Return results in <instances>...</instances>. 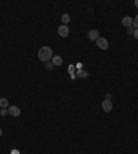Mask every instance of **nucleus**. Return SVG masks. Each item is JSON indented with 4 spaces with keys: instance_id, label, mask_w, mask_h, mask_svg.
<instances>
[{
    "instance_id": "1",
    "label": "nucleus",
    "mask_w": 138,
    "mask_h": 154,
    "mask_svg": "<svg viewBox=\"0 0 138 154\" xmlns=\"http://www.w3.org/2000/svg\"><path fill=\"white\" fill-rule=\"evenodd\" d=\"M37 58L43 61V62H47L50 59L53 58V50L47 46H44V47L39 48V51H37Z\"/></svg>"
},
{
    "instance_id": "2",
    "label": "nucleus",
    "mask_w": 138,
    "mask_h": 154,
    "mask_svg": "<svg viewBox=\"0 0 138 154\" xmlns=\"http://www.w3.org/2000/svg\"><path fill=\"white\" fill-rule=\"evenodd\" d=\"M95 43H97V46H98V48H101V50H104V51H105V50H108V47H109L108 40H106L105 37H101V36L97 39Z\"/></svg>"
},
{
    "instance_id": "3",
    "label": "nucleus",
    "mask_w": 138,
    "mask_h": 154,
    "mask_svg": "<svg viewBox=\"0 0 138 154\" xmlns=\"http://www.w3.org/2000/svg\"><path fill=\"white\" fill-rule=\"evenodd\" d=\"M58 35L61 36V37H68V36H69L68 25H59V26H58Z\"/></svg>"
},
{
    "instance_id": "4",
    "label": "nucleus",
    "mask_w": 138,
    "mask_h": 154,
    "mask_svg": "<svg viewBox=\"0 0 138 154\" xmlns=\"http://www.w3.org/2000/svg\"><path fill=\"white\" fill-rule=\"evenodd\" d=\"M102 110L105 113H109L113 109V103H112V101H109V99H105V101H102Z\"/></svg>"
},
{
    "instance_id": "5",
    "label": "nucleus",
    "mask_w": 138,
    "mask_h": 154,
    "mask_svg": "<svg viewBox=\"0 0 138 154\" xmlns=\"http://www.w3.org/2000/svg\"><path fill=\"white\" fill-rule=\"evenodd\" d=\"M8 114H11L13 117H18L21 114V110L18 106H8Z\"/></svg>"
},
{
    "instance_id": "6",
    "label": "nucleus",
    "mask_w": 138,
    "mask_h": 154,
    "mask_svg": "<svg viewBox=\"0 0 138 154\" xmlns=\"http://www.w3.org/2000/svg\"><path fill=\"white\" fill-rule=\"evenodd\" d=\"M87 36H89V39H90V40L95 41L97 39L100 37V32H98L97 29H91L90 32H89V35H87Z\"/></svg>"
},
{
    "instance_id": "7",
    "label": "nucleus",
    "mask_w": 138,
    "mask_h": 154,
    "mask_svg": "<svg viewBox=\"0 0 138 154\" xmlns=\"http://www.w3.org/2000/svg\"><path fill=\"white\" fill-rule=\"evenodd\" d=\"M51 62H53L54 66H61L62 62H64V59L61 58L59 55H53V58H51Z\"/></svg>"
},
{
    "instance_id": "8",
    "label": "nucleus",
    "mask_w": 138,
    "mask_h": 154,
    "mask_svg": "<svg viewBox=\"0 0 138 154\" xmlns=\"http://www.w3.org/2000/svg\"><path fill=\"white\" fill-rule=\"evenodd\" d=\"M122 23H123V26H126V28H130V26H133V18L131 17H124L122 19Z\"/></svg>"
},
{
    "instance_id": "9",
    "label": "nucleus",
    "mask_w": 138,
    "mask_h": 154,
    "mask_svg": "<svg viewBox=\"0 0 138 154\" xmlns=\"http://www.w3.org/2000/svg\"><path fill=\"white\" fill-rule=\"evenodd\" d=\"M0 107L1 109H7L8 107V101L6 98H0Z\"/></svg>"
},
{
    "instance_id": "10",
    "label": "nucleus",
    "mask_w": 138,
    "mask_h": 154,
    "mask_svg": "<svg viewBox=\"0 0 138 154\" xmlns=\"http://www.w3.org/2000/svg\"><path fill=\"white\" fill-rule=\"evenodd\" d=\"M69 21H70V15H69V14H64V15H62V18H61L62 25H66Z\"/></svg>"
},
{
    "instance_id": "11",
    "label": "nucleus",
    "mask_w": 138,
    "mask_h": 154,
    "mask_svg": "<svg viewBox=\"0 0 138 154\" xmlns=\"http://www.w3.org/2000/svg\"><path fill=\"white\" fill-rule=\"evenodd\" d=\"M87 76H89V73H87L86 70H82V69H80L79 72H77V77H80V79H86Z\"/></svg>"
},
{
    "instance_id": "12",
    "label": "nucleus",
    "mask_w": 138,
    "mask_h": 154,
    "mask_svg": "<svg viewBox=\"0 0 138 154\" xmlns=\"http://www.w3.org/2000/svg\"><path fill=\"white\" fill-rule=\"evenodd\" d=\"M46 69H48V70H53V69H54V65H53V62H50V61H47V62H46Z\"/></svg>"
},
{
    "instance_id": "13",
    "label": "nucleus",
    "mask_w": 138,
    "mask_h": 154,
    "mask_svg": "<svg viewBox=\"0 0 138 154\" xmlns=\"http://www.w3.org/2000/svg\"><path fill=\"white\" fill-rule=\"evenodd\" d=\"M133 26L135 29H138V15H135V18H133Z\"/></svg>"
},
{
    "instance_id": "14",
    "label": "nucleus",
    "mask_w": 138,
    "mask_h": 154,
    "mask_svg": "<svg viewBox=\"0 0 138 154\" xmlns=\"http://www.w3.org/2000/svg\"><path fill=\"white\" fill-rule=\"evenodd\" d=\"M134 32H135V28H134V26L127 28V33H128V35H134Z\"/></svg>"
},
{
    "instance_id": "15",
    "label": "nucleus",
    "mask_w": 138,
    "mask_h": 154,
    "mask_svg": "<svg viewBox=\"0 0 138 154\" xmlns=\"http://www.w3.org/2000/svg\"><path fill=\"white\" fill-rule=\"evenodd\" d=\"M1 116H7V114H8V110H7V109H1Z\"/></svg>"
},
{
    "instance_id": "16",
    "label": "nucleus",
    "mask_w": 138,
    "mask_h": 154,
    "mask_svg": "<svg viewBox=\"0 0 138 154\" xmlns=\"http://www.w3.org/2000/svg\"><path fill=\"white\" fill-rule=\"evenodd\" d=\"M133 36H134V37H135V39H137V40H138V29H135V32H134V35H133Z\"/></svg>"
},
{
    "instance_id": "17",
    "label": "nucleus",
    "mask_w": 138,
    "mask_h": 154,
    "mask_svg": "<svg viewBox=\"0 0 138 154\" xmlns=\"http://www.w3.org/2000/svg\"><path fill=\"white\" fill-rule=\"evenodd\" d=\"M11 154H20V151L18 150H11Z\"/></svg>"
},
{
    "instance_id": "18",
    "label": "nucleus",
    "mask_w": 138,
    "mask_h": 154,
    "mask_svg": "<svg viewBox=\"0 0 138 154\" xmlns=\"http://www.w3.org/2000/svg\"><path fill=\"white\" fill-rule=\"evenodd\" d=\"M111 98H112L111 94H106V99H109V101H111Z\"/></svg>"
},
{
    "instance_id": "19",
    "label": "nucleus",
    "mask_w": 138,
    "mask_h": 154,
    "mask_svg": "<svg viewBox=\"0 0 138 154\" xmlns=\"http://www.w3.org/2000/svg\"><path fill=\"white\" fill-rule=\"evenodd\" d=\"M134 4H135V7L138 8V0H135V1H134Z\"/></svg>"
},
{
    "instance_id": "20",
    "label": "nucleus",
    "mask_w": 138,
    "mask_h": 154,
    "mask_svg": "<svg viewBox=\"0 0 138 154\" xmlns=\"http://www.w3.org/2000/svg\"><path fill=\"white\" fill-rule=\"evenodd\" d=\"M1 135H3V131H1V128H0V136H1Z\"/></svg>"
}]
</instances>
